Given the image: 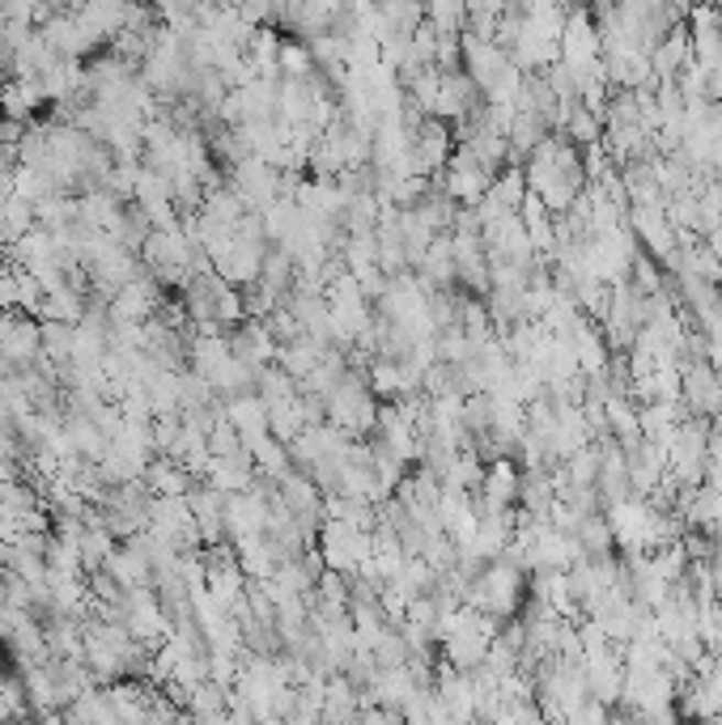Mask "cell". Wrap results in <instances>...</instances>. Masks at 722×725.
Returning a JSON list of instances; mask_svg holds the SVG:
<instances>
[{
	"mask_svg": "<svg viewBox=\"0 0 722 725\" xmlns=\"http://www.w3.org/2000/svg\"><path fill=\"white\" fill-rule=\"evenodd\" d=\"M573 539H578V548H582V556L587 560H600V556H612V526H608V518L603 514H591V518H582L578 523V530H573Z\"/></svg>",
	"mask_w": 722,
	"mask_h": 725,
	"instance_id": "6da1fadb",
	"label": "cell"
},
{
	"mask_svg": "<svg viewBox=\"0 0 722 725\" xmlns=\"http://www.w3.org/2000/svg\"><path fill=\"white\" fill-rule=\"evenodd\" d=\"M561 141H570L573 149H591L603 141V123L582 102L570 111V119H566V128H561Z\"/></svg>",
	"mask_w": 722,
	"mask_h": 725,
	"instance_id": "7a4b0ae2",
	"label": "cell"
},
{
	"mask_svg": "<svg viewBox=\"0 0 722 725\" xmlns=\"http://www.w3.org/2000/svg\"><path fill=\"white\" fill-rule=\"evenodd\" d=\"M566 475H570V488H595L600 484V441L566 459Z\"/></svg>",
	"mask_w": 722,
	"mask_h": 725,
	"instance_id": "3957f363",
	"label": "cell"
}]
</instances>
